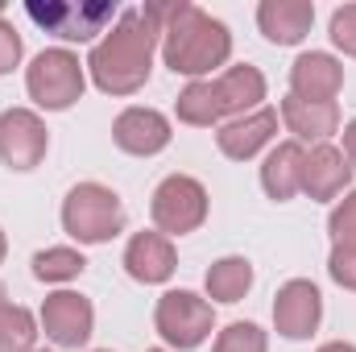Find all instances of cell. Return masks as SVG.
<instances>
[{"label":"cell","mask_w":356,"mask_h":352,"mask_svg":"<svg viewBox=\"0 0 356 352\" xmlns=\"http://www.w3.org/2000/svg\"><path fill=\"white\" fill-rule=\"evenodd\" d=\"M149 216L162 237H186L207 220V191L191 175H170L158 182L149 199Z\"/></svg>","instance_id":"obj_8"},{"label":"cell","mask_w":356,"mask_h":352,"mask_svg":"<svg viewBox=\"0 0 356 352\" xmlns=\"http://www.w3.org/2000/svg\"><path fill=\"white\" fill-rule=\"evenodd\" d=\"M0 17H4V4H0Z\"/></svg>","instance_id":"obj_32"},{"label":"cell","mask_w":356,"mask_h":352,"mask_svg":"<svg viewBox=\"0 0 356 352\" xmlns=\"http://www.w3.org/2000/svg\"><path fill=\"white\" fill-rule=\"evenodd\" d=\"M4 303H8V290H4V286H0V307H4Z\"/></svg>","instance_id":"obj_31"},{"label":"cell","mask_w":356,"mask_h":352,"mask_svg":"<svg viewBox=\"0 0 356 352\" xmlns=\"http://www.w3.org/2000/svg\"><path fill=\"white\" fill-rule=\"evenodd\" d=\"M332 42L348 58H356V4H344V8L332 13Z\"/></svg>","instance_id":"obj_26"},{"label":"cell","mask_w":356,"mask_h":352,"mask_svg":"<svg viewBox=\"0 0 356 352\" xmlns=\"http://www.w3.org/2000/svg\"><path fill=\"white\" fill-rule=\"evenodd\" d=\"M353 182V166L344 158V150H336L332 141L327 145H315L307 154V166H302V191L315 199V203H327L336 195H344Z\"/></svg>","instance_id":"obj_16"},{"label":"cell","mask_w":356,"mask_h":352,"mask_svg":"<svg viewBox=\"0 0 356 352\" xmlns=\"http://www.w3.org/2000/svg\"><path fill=\"white\" fill-rule=\"evenodd\" d=\"M83 88H88V75H83V63L71 50H42L25 71L29 99L46 112H67L83 95Z\"/></svg>","instance_id":"obj_6"},{"label":"cell","mask_w":356,"mask_h":352,"mask_svg":"<svg viewBox=\"0 0 356 352\" xmlns=\"http://www.w3.org/2000/svg\"><path fill=\"white\" fill-rule=\"evenodd\" d=\"M319 352H356V344H344V340H332V344H323Z\"/></svg>","instance_id":"obj_29"},{"label":"cell","mask_w":356,"mask_h":352,"mask_svg":"<svg viewBox=\"0 0 356 352\" xmlns=\"http://www.w3.org/2000/svg\"><path fill=\"white\" fill-rule=\"evenodd\" d=\"M302 166H307V150L298 141H282L269 150V158L261 162V186L269 199L286 203L302 191Z\"/></svg>","instance_id":"obj_19"},{"label":"cell","mask_w":356,"mask_h":352,"mask_svg":"<svg viewBox=\"0 0 356 352\" xmlns=\"http://www.w3.org/2000/svg\"><path fill=\"white\" fill-rule=\"evenodd\" d=\"M344 158H348V166L356 170V120L344 129Z\"/></svg>","instance_id":"obj_28"},{"label":"cell","mask_w":356,"mask_h":352,"mask_svg":"<svg viewBox=\"0 0 356 352\" xmlns=\"http://www.w3.org/2000/svg\"><path fill=\"white\" fill-rule=\"evenodd\" d=\"M266 99V75L249 63L241 67H228L220 71L216 79H195L178 91V120L182 125H195V129H211L220 125L224 116L236 120V116H249L257 112Z\"/></svg>","instance_id":"obj_3"},{"label":"cell","mask_w":356,"mask_h":352,"mask_svg":"<svg viewBox=\"0 0 356 352\" xmlns=\"http://www.w3.org/2000/svg\"><path fill=\"white\" fill-rule=\"evenodd\" d=\"M124 269H129L133 282H145V286L170 282V273L178 269L170 237H162V232H137V237L124 245Z\"/></svg>","instance_id":"obj_15"},{"label":"cell","mask_w":356,"mask_h":352,"mask_svg":"<svg viewBox=\"0 0 356 352\" xmlns=\"http://www.w3.org/2000/svg\"><path fill=\"white\" fill-rule=\"evenodd\" d=\"M50 150V133L38 112L29 108H4L0 112V162L8 170H33L42 166Z\"/></svg>","instance_id":"obj_9"},{"label":"cell","mask_w":356,"mask_h":352,"mask_svg":"<svg viewBox=\"0 0 356 352\" xmlns=\"http://www.w3.org/2000/svg\"><path fill=\"white\" fill-rule=\"evenodd\" d=\"M282 120L294 133V141H311V145H327L340 133V104H307L286 95L282 99Z\"/></svg>","instance_id":"obj_18"},{"label":"cell","mask_w":356,"mask_h":352,"mask_svg":"<svg viewBox=\"0 0 356 352\" xmlns=\"http://www.w3.org/2000/svg\"><path fill=\"white\" fill-rule=\"evenodd\" d=\"M211 352H269V340L257 323H228L224 332H216Z\"/></svg>","instance_id":"obj_23"},{"label":"cell","mask_w":356,"mask_h":352,"mask_svg":"<svg viewBox=\"0 0 356 352\" xmlns=\"http://www.w3.org/2000/svg\"><path fill=\"white\" fill-rule=\"evenodd\" d=\"M95 328V311L91 298H83L79 290H54L42 303V332L58 344V349H83Z\"/></svg>","instance_id":"obj_10"},{"label":"cell","mask_w":356,"mask_h":352,"mask_svg":"<svg viewBox=\"0 0 356 352\" xmlns=\"http://www.w3.org/2000/svg\"><path fill=\"white\" fill-rule=\"evenodd\" d=\"M154 328L158 336L178 352L199 349L211 328H216V311L207 298H199L195 290H166L158 298V311H154Z\"/></svg>","instance_id":"obj_7"},{"label":"cell","mask_w":356,"mask_h":352,"mask_svg":"<svg viewBox=\"0 0 356 352\" xmlns=\"http://www.w3.org/2000/svg\"><path fill=\"white\" fill-rule=\"evenodd\" d=\"M257 25L273 46H298L315 25V4L311 0H261Z\"/></svg>","instance_id":"obj_17"},{"label":"cell","mask_w":356,"mask_h":352,"mask_svg":"<svg viewBox=\"0 0 356 352\" xmlns=\"http://www.w3.org/2000/svg\"><path fill=\"white\" fill-rule=\"evenodd\" d=\"M232 58V33L224 21H216L211 13H203L199 4L182 0L175 13V21L162 29V63L186 75L191 83L211 75L216 67H224Z\"/></svg>","instance_id":"obj_2"},{"label":"cell","mask_w":356,"mask_h":352,"mask_svg":"<svg viewBox=\"0 0 356 352\" xmlns=\"http://www.w3.org/2000/svg\"><path fill=\"white\" fill-rule=\"evenodd\" d=\"M21 50H25V46H21V33L0 17V75H8V71L21 63Z\"/></svg>","instance_id":"obj_27"},{"label":"cell","mask_w":356,"mask_h":352,"mask_svg":"<svg viewBox=\"0 0 356 352\" xmlns=\"http://www.w3.org/2000/svg\"><path fill=\"white\" fill-rule=\"evenodd\" d=\"M63 228L79 245H104L124 232V203L104 182H79L63 199Z\"/></svg>","instance_id":"obj_4"},{"label":"cell","mask_w":356,"mask_h":352,"mask_svg":"<svg viewBox=\"0 0 356 352\" xmlns=\"http://www.w3.org/2000/svg\"><path fill=\"white\" fill-rule=\"evenodd\" d=\"M38 344V319L17 307V303H4L0 307V352H33Z\"/></svg>","instance_id":"obj_21"},{"label":"cell","mask_w":356,"mask_h":352,"mask_svg":"<svg viewBox=\"0 0 356 352\" xmlns=\"http://www.w3.org/2000/svg\"><path fill=\"white\" fill-rule=\"evenodd\" d=\"M162 46V29L145 8H124L116 25L91 46L88 71L91 83L108 95H133L149 83L154 71V50Z\"/></svg>","instance_id":"obj_1"},{"label":"cell","mask_w":356,"mask_h":352,"mask_svg":"<svg viewBox=\"0 0 356 352\" xmlns=\"http://www.w3.org/2000/svg\"><path fill=\"white\" fill-rule=\"evenodd\" d=\"M25 13L63 42H95L116 25V0H29Z\"/></svg>","instance_id":"obj_5"},{"label":"cell","mask_w":356,"mask_h":352,"mask_svg":"<svg viewBox=\"0 0 356 352\" xmlns=\"http://www.w3.org/2000/svg\"><path fill=\"white\" fill-rule=\"evenodd\" d=\"M149 352H162V349H149Z\"/></svg>","instance_id":"obj_33"},{"label":"cell","mask_w":356,"mask_h":352,"mask_svg":"<svg viewBox=\"0 0 356 352\" xmlns=\"http://www.w3.org/2000/svg\"><path fill=\"white\" fill-rule=\"evenodd\" d=\"M323 319V294L307 278H290L273 298V328L286 340H311Z\"/></svg>","instance_id":"obj_11"},{"label":"cell","mask_w":356,"mask_h":352,"mask_svg":"<svg viewBox=\"0 0 356 352\" xmlns=\"http://www.w3.org/2000/svg\"><path fill=\"white\" fill-rule=\"evenodd\" d=\"M327 273H332V282H336V286L356 290V245H332Z\"/></svg>","instance_id":"obj_25"},{"label":"cell","mask_w":356,"mask_h":352,"mask_svg":"<svg viewBox=\"0 0 356 352\" xmlns=\"http://www.w3.org/2000/svg\"><path fill=\"white\" fill-rule=\"evenodd\" d=\"M203 282H207L211 303H241L253 290V265H249V257H220Z\"/></svg>","instance_id":"obj_20"},{"label":"cell","mask_w":356,"mask_h":352,"mask_svg":"<svg viewBox=\"0 0 356 352\" xmlns=\"http://www.w3.org/2000/svg\"><path fill=\"white\" fill-rule=\"evenodd\" d=\"M273 137H277V112H273V108H257V112H249V116L228 120V125L216 133V145H220L224 158L249 162V158H257V154L266 150Z\"/></svg>","instance_id":"obj_14"},{"label":"cell","mask_w":356,"mask_h":352,"mask_svg":"<svg viewBox=\"0 0 356 352\" xmlns=\"http://www.w3.org/2000/svg\"><path fill=\"white\" fill-rule=\"evenodd\" d=\"M99 352H112V349H99Z\"/></svg>","instance_id":"obj_34"},{"label":"cell","mask_w":356,"mask_h":352,"mask_svg":"<svg viewBox=\"0 0 356 352\" xmlns=\"http://www.w3.org/2000/svg\"><path fill=\"white\" fill-rule=\"evenodd\" d=\"M327 232H332V245H356V191H348V195L332 207Z\"/></svg>","instance_id":"obj_24"},{"label":"cell","mask_w":356,"mask_h":352,"mask_svg":"<svg viewBox=\"0 0 356 352\" xmlns=\"http://www.w3.org/2000/svg\"><path fill=\"white\" fill-rule=\"evenodd\" d=\"M83 269H88L83 253H79V249H67V245L33 253V278H38V282H71V278H79Z\"/></svg>","instance_id":"obj_22"},{"label":"cell","mask_w":356,"mask_h":352,"mask_svg":"<svg viewBox=\"0 0 356 352\" xmlns=\"http://www.w3.org/2000/svg\"><path fill=\"white\" fill-rule=\"evenodd\" d=\"M4 253H8V241H4V232H0V262H4Z\"/></svg>","instance_id":"obj_30"},{"label":"cell","mask_w":356,"mask_h":352,"mask_svg":"<svg viewBox=\"0 0 356 352\" xmlns=\"http://www.w3.org/2000/svg\"><path fill=\"white\" fill-rule=\"evenodd\" d=\"M170 120L158 108H124L112 125V141L116 150L133 154V158H154L170 145Z\"/></svg>","instance_id":"obj_12"},{"label":"cell","mask_w":356,"mask_h":352,"mask_svg":"<svg viewBox=\"0 0 356 352\" xmlns=\"http://www.w3.org/2000/svg\"><path fill=\"white\" fill-rule=\"evenodd\" d=\"M344 88V67L332 54H298L290 67V95L307 99V104H336V95Z\"/></svg>","instance_id":"obj_13"},{"label":"cell","mask_w":356,"mask_h":352,"mask_svg":"<svg viewBox=\"0 0 356 352\" xmlns=\"http://www.w3.org/2000/svg\"><path fill=\"white\" fill-rule=\"evenodd\" d=\"M33 352H46V349H33Z\"/></svg>","instance_id":"obj_35"}]
</instances>
